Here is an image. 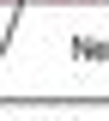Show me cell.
Wrapping results in <instances>:
<instances>
[{
  "instance_id": "1",
  "label": "cell",
  "mask_w": 109,
  "mask_h": 121,
  "mask_svg": "<svg viewBox=\"0 0 109 121\" xmlns=\"http://www.w3.org/2000/svg\"><path fill=\"white\" fill-rule=\"evenodd\" d=\"M48 6H91V0H48Z\"/></svg>"
},
{
  "instance_id": "2",
  "label": "cell",
  "mask_w": 109,
  "mask_h": 121,
  "mask_svg": "<svg viewBox=\"0 0 109 121\" xmlns=\"http://www.w3.org/2000/svg\"><path fill=\"white\" fill-rule=\"evenodd\" d=\"M0 6H12V0H0Z\"/></svg>"
}]
</instances>
